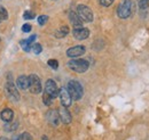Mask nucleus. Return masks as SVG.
Here are the masks:
<instances>
[{"label":"nucleus","mask_w":149,"mask_h":140,"mask_svg":"<svg viewBox=\"0 0 149 140\" xmlns=\"http://www.w3.org/2000/svg\"><path fill=\"white\" fill-rule=\"evenodd\" d=\"M67 90H68L71 99H74V100H79L83 97V93H84L81 84L78 81H74V80H71V81L68 82Z\"/></svg>","instance_id":"nucleus-1"},{"label":"nucleus","mask_w":149,"mask_h":140,"mask_svg":"<svg viewBox=\"0 0 149 140\" xmlns=\"http://www.w3.org/2000/svg\"><path fill=\"white\" fill-rule=\"evenodd\" d=\"M132 9H133V3L131 0H123L118 8H117V15L120 18H127L132 14Z\"/></svg>","instance_id":"nucleus-2"},{"label":"nucleus","mask_w":149,"mask_h":140,"mask_svg":"<svg viewBox=\"0 0 149 140\" xmlns=\"http://www.w3.org/2000/svg\"><path fill=\"white\" fill-rule=\"evenodd\" d=\"M68 66L70 67V70L74 71L77 73H84L88 70L90 63L85 59H71L68 63Z\"/></svg>","instance_id":"nucleus-3"},{"label":"nucleus","mask_w":149,"mask_h":140,"mask_svg":"<svg viewBox=\"0 0 149 140\" xmlns=\"http://www.w3.org/2000/svg\"><path fill=\"white\" fill-rule=\"evenodd\" d=\"M77 15L83 22L86 23H91L93 21V12L90 7L85 6V5H79L77 7Z\"/></svg>","instance_id":"nucleus-4"},{"label":"nucleus","mask_w":149,"mask_h":140,"mask_svg":"<svg viewBox=\"0 0 149 140\" xmlns=\"http://www.w3.org/2000/svg\"><path fill=\"white\" fill-rule=\"evenodd\" d=\"M29 89L35 95H38L41 92V82H40L39 76L36 74H32L29 76Z\"/></svg>","instance_id":"nucleus-5"},{"label":"nucleus","mask_w":149,"mask_h":140,"mask_svg":"<svg viewBox=\"0 0 149 140\" xmlns=\"http://www.w3.org/2000/svg\"><path fill=\"white\" fill-rule=\"evenodd\" d=\"M45 93H47L49 97L56 98L58 96V88L53 80H47L45 84Z\"/></svg>","instance_id":"nucleus-6"},{"label":"nucleus","mask_w":149,"mask_h":140,"mask_svg":"<svg viewBox=\"0 0 149 140\" xmlns=\"http://www.w3.org/2000/svg\"><path fill=\"white\" fill-rule=\"evenodd\" d=\"M5 89H6L7 93H8V96H9L13 100H15V102H17V100H19V91H17V88H16V86H14V83H13L10 80L6 83Z\"/></svg>","instance_id":"nucleus-7"},{"label":"nucleus","mask_w":149,"mask_h":140,"mask_svg":"<svg viewBox=\"0 0 149 140\" xmlns=\"http://www.w3.org/2000/svg\"><path fill=\"white\" fill-rule=\"evenodd\" d=\"M58 96H60L61 104H62L63 107H69L71 105L72 99H71V97H70V95H69V92H68V90L65 88H61L58 90Z\"/></svg>","instance_id":"nucleus-8"},{"label":"nucleus","mask_w":149,"mask_h":140,"mask_svg":"<svg viewBox=\"0 0 149 140\" xmlns=\"http://www.w3.org/2000/svg\"><path fill=\"white\" fill-rule=\"evenodd\" d=\"M85 51H86V48L84 46H74L67 50V55L71 58H74V57H79V56L84 55Z\"/></svg>","instance_id":"nucleus-9"},{"label":"nucleus","mask_w":149,"mask_h":140,"mask_svg":"<svg viewBox=\"0 0 149 140\" xmlns=\"http://www.w3.org/2000/svg\"><path fill=\"white\" fill-rule=\"evenodd\" d=\"M46 117H47V121L51 123L52 125H58V123H60V115H58V112L55 110V109H51V110H48L47 112V114H46Z\"/></svg>","instance_id":"nucleus-10"},{"label":"nucleus","mask_w":149,"mask_h":140,"mask_svg":"<svg viewBox=\"0 0 149 140\" xmlns=\"http://www.w3.org/2000/svg\"><path fill=\"white\" fill-rule=\"evenodd\" d=\"M72 34L77 40H85L90 35V30L85 29V27H78L72 31Z\"/></svg>","instance_id":"nucleus-11"},{"label":"nucleus","mask_w":149,"mask_h":140,"mask_svg":"<svg viewBox=\"0 0 149 140\" xmlns=\"http://www.w3.org/2000/svg\"><path fill=\"white\" fill-rule=\"evenodd\" d=\"M58 115H60V120L63 123H65V124L70 123L71 120H72V117H71L69 110L67 109V107H63V106H62V107L60 108V110H58Z\"/></svg>","instance_id":"nucleus-12"},{"label":"nucleus","mask_w":149,"mask_h":140,"mask_svg":"<svg viewBox=\"0 0 149 140\" xmlns=\"http://www.w3.org/2000/svg\"><path fill=\"white\" fill-rule=\"evenodd\" d=\"M0 116H1V120L5 121L6 123L12 122V121H13V117H14V112H13L10 108H5V109L1 112Z\"/></svg>","instance_id":"nucleus-13"},{"label":"nucleus","mask_w":149,"mask_h":140,"mask_svg":"<svg viewBox=\"0 0 149 140\" xmlns=\"http://www.w3.org/2000/svg\"><path fill=\"white\" fill-rule=\"evenodd\" d=\"M69 18H70V21H71L72 25L74 26V29L83 27V26H81V25H83V21L79 18V16L77 15V13H74V12H70V13H69Z\"/></svg>","instance_id":"nucleus-14"},{"label":"nucleus","mask_w":149,"mask_h":140,"mask_svg":"<svg viewBox=\"0 0 149 140\" xmlns=\"http://www.w3.org/2000/svg\"><path fill=\"white\" fill-rule=\"evenodd\" d=\"M17 87L22 90H25L29 88V78L25 75H21L17 79Z\"/></svg>","instance_id":"nucleus-15"},{"label":"nucleus","mask_w":149,"mask_h":140,"mask_svg":"<svg viewBox=\"0 0 149 140\" xmlns=\"http://www.w3.org/2000/svg\"><path fill=\"white\" fill-rule=\"evenodd\" d=\"M68 33H69V27H68L67 25H64V26L60 27V29L56 31L55 36L56 38H63V36H65Z\"/></svg>","instance_id":"nucleus-16"},{"label":"nucleus","mask_w":149,"mask_h":140,"mask_svg":"<svg viewBox=\"0 0 149 140\" xmlns=\"http://www.w3.org/2000/svg\"><path fill=\"white\" fill-rule=\"evenodd\" d=\"M19 45H21V47L23 48V50L26 51V53L30 51V49H31V47H32V42H31L29 39H26V40H22Z\"/></svg>","instance_id":"nucleus-17"},{"label":"nucleus","mask_w":149,"mask_h":140,"mask_svg":"<svg viewBox=\"0 0 149 140\" xmlns=\"http://www.w3.org/2000/svg\"><path fill=\"white\" fill-rule=\"evenodd\" d=\"M17 128V123H13V122H8L6 125H5V130L7 131V132H12V131H14L15 129Z\"/></svg>","instance_id":"nucleus-18"},{"label":"nucleus","mask_w":149,"mask_h":140,"mask_svg":"<svg viewBox=\"0 0 149 140\" xmlns=\"http://www.w3.org/2000/svg\"><path fill=\"white\" fill-rule=\"evenodd\" d=\"M138 6L141 10L147 9L149 6V0H138Z\"/></svg>","instance_id":"nucleus-19"},{"label":"nucleus","mask_w":149,"mask_h":140,"mask_svg":"<svg viewBox=\"0 0 149 140\" xmlns=\"http://www.w3.org/2000/svg\"><path fill=\"white\" fill-rule=\"evenodd\" d=\"M42 100H44V104L47 106L52 105V103H53V98L49 97L47 93H44V96H42Z\"/></svg>","instance_id":"nucleus-20"},{"label":"nucleus","mask_w":149,"mask_h":140,"mask_svg":"<svg viewBox=\"0 0 149 140\" xmlns=\"http://www.w3.org/2000/svg\"><path fill=\"white\" fill-rule=\"evenodd\" d=\"M31 49H32V51L38 55V54H40L42 51V47H41V45H39V43H35V45H32V47H31Z\"/></svg>","instance_id":"nucleus-21"},{"label":"nucleus","mask_w":149,"mask_h":140,"mask_svg":"<svg viewBox=\"0 0 149 140\" xmlns=\"http://www.w3.org/2000/svg\"><path fill=\"white\" fill-rule=\"evenodd\" d=\"M16 140H33V139H32V137H31V135H30V133L24 132V133L19 135Z\"/></svg>","instance_id":"nucleus-22"},{"label":"nucleus","mask_w":149,"mask_h":140,"mask_svg":"<svg viewBox=\"0 0 149 140\" xmlns=\"http://www.w3.org/2000/svg\"><path fill=\"white\" fill-rule=\"evenodd\" d=\"M47 64H48V66H51L53 70H57V67H58V63H57V60H55V59H49V60L47 62Z\"/></svg>","instance_id":"nucleus-23"},{"label":"nucleus","mask_w":149,"mask_h":140,"mask_svg":"<svg viewBox=\"0 0 149 140\" xmlns=\"http://www.w3.org/2000/svg\"><path fill=\"white\" fill-rule=\"evenodd\" d=\"M47 21H48V16H46V15H41V16L38 17V23H39V25H45Z\"/></svg>","instance_id":"nucleus-24"},{"label":"nucleus","mask_w":149,"mask_h":140,"mask_svg":"<svg viewBox=\"0 0 149 140\" xmlns=\"http://www.w3.org/2000/svg\"><path fill=\"white\" fill-rule=\"evenodd\" d=\"M7 18V10L0 6V21H3Z\"/></svg>","instance_id":"nucleus-25"},{"label":"nucleus","mask_w":149,"mask_h":140,"mask_svg":"<svg viewBox=\"0 0 149 140\" xmlns=\"http://www.w3.org/2000/svg\"><path fill=\"white\" fill-rule=\"evenodd\" d=\"M35 13H32V12H25L24 13V15H23V17L25 18V19H32V18H35Z\"/></svg>","instance_id":"nucleus-26"},{"label":"nucleus","mask_w":149,"mask_h":140,"mask_svg":"<svg viewBox=\"0 0 149 140\" xmlns=\"http://www.w3.org/2000/svg\"><path fill=\"white\" fill-rule=\"evenodd\" d=\"M99 2H100L103 7H109L112 2H113V0H99Z\"/></svg>","instance_id":"nucleus-27"},{"label":"nucleus","mask_w":149,"mask_h":140,"mask_svg":"<svg viewBox=\"0 0 149 140\" xmlns=\"http://www.w3.org/2000/svg\"><path fill=\"white\" fill-rule=\"evenodd\" d=\"M22 31L25 32V33L30 32V31H31V25H30V24H24V25L22 26Z\"/></svg>","instance_id":"nucleus-28"},{"label":"nucleus","mask_w":149,"mask_h":140,"mask_svg":"<svg viewBox=\"0 0 149 140\" xmlns=\"http://www.w3.org/2000/svg\"><path fill=\"white\" fill-rule=\"evenodd\" d=\"M0 140H9V139L6 138V137H0Z\"/></svg>","instance_id":"nucleus-29"},{"label":"nucleus","mask_w":149,"mask_h":140,"mask_svg":"<svg viewBox=\"0 0 149 140\" xmlns=\"http://www.w3.org/2000/svg\"><path fill=\"white\" fill-rule=\"evenodd\" d=\"M42 140H47V137H42Z\"/></svg>","instance_id":"nucleus-30"}]
</instances>
